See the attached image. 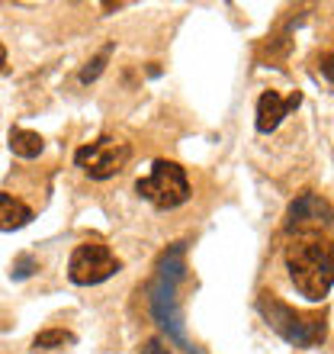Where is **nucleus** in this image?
Masks as SVG:
<instances>
[{"label": "nucleus", "mask_w": 334, "mask_h": 354, "mask_svg": "<svg viewBox=\"0 0 334 354\" xmlns=\"http://www.w3.org/2000/svg\"><path fill=\"white\" fill-rule=\"evenodd\" d=\"M184 258H186V242H174L164 254H161L158 270H155V280H151V287H148V306H151L155 322L167 332V338H174L186 354H196L199 348L186 338L184 316H180V297H177L180 283L186 280V261Z\"/></svg>", "instance_id": "f257e3e1"}, {"label": "nucleus", "mask_w": 334, "mask_h": 354, "mask_svg": "<svg viewBox=\"0 0 334 354\" xmlns=\"http://www.w3.org/2000/svg\"><path fill=\"white\" fill-rule=\"evenodd\" d=\"M286 268L296 290L318 303L331 293V248L318 235H299L286 248Z\"/></svg>", "instance_id": "f03ea898"}, {"label": "nucleus", "mask_w": 334, "mask_h": 354, "mask_svg": "<svg viewBox=\"0 0 334 354\" xmlns=\"http://www.w3.org/2000/svg\"><path fill=\"white\" fill-rule=\"evenodd\" d=\"M257 313L267 319V326L273 328L279 338H286L289 345L315 348L318 342H325V319L296 313L293 306H286L283 299H277L273 293H267V290L257 297Z\"/></svg>", "instance_id": "7ed1b4c3"}, {"label": "nucleus", "mask_w": 334, "mask_h": 354, "mask_svg": "<svg viewBox=\"0 0 334 354\" xmlns=\"http://www.w3.org/2000/svg\"><path fill=\"white\" fill-rule=\"evenodd\" d=\"M135 194L141 200H148L155 209H177L180 203L190 200V177L177 161L158 158L151 165V174L135 184Z\"/></svg>", "instance_id": "20e7f679"}, {"label": "nucleus", "mask_w": 334, "mask_h": 354, "mask_svg": "<svg viewBox=\"0 0 334 354\" xmlns=\"http://www.w3.org/2000/svg\"><path fill=\"white\" fill-rule=\"evenodd\" d=\"M119 270H122V261L103 242H81L71 252V261H68V277L77 287L103 283V280H110Z\"/></svg>", "instance_id": "39448f33"}, {"label": "nucleus", "mask_w": 334, "mask_h": 354, "mask_svg": "<svg viewBox=\"0 0 334 354\" xmlns=\"http://www.w3.org/2000/svg\"><path fill=\"white\" fill-rule=\"evenodd\" d=\"M129 158H132L129 145L119 139H110V136H103V139H97L75 151V165L87 177H93V180H110V177H116L129 165Z\"/></svg>", "instance_id": "423d86ee"}, {"label": "nucleus", "mask_w": 334, "mask_h": 354, "mask_svg": "<svg viewBox=\"0 0 334 354\" xmlns=\"http://www.w3.org/2000/svg\"><path fill=\"white\" fill-rule=\"evenodd\" d=\"M328 219H331V206H328L325 196L318 194H299L293 203H289L286 213V232L299 235H318L322 229H328Z\"/></svg>", "instance_id": "0eeeda50"}, {"label": "nucleus", "mask_w": 334, "mask_h": 354, "mask_svg": "<svg viewBox=\"0 0 334 354\" xmlns=\"http://www.w3.org/2000/svg\"><path fill=\"white\" fill-rule=\"evenodd\" d=\"M299 103H302V93L299 91H293L289 97H279L277 91H264L257 100V120H254L257 132H273L283 122V116H289Z\"/></svg>", "instance_id": "6e6552de"}, {"label": "nucleus", "mask_w": 334, "mask_h": 354, "mask_svg": "<svg viewBox=\"0 0 334 354\" xmlns=\"http://www.w3.org/2000/svg\"><path fill=\"white\" fill-rule=\"evenodd\" d=\"M32 223V209L13 194H0V232H17Z\"/></svg>", "instance_id": "1a4fd4ad"}, {"label": "nucleus", "mask_w": 334, "mask_h": 354, "mask_svg": "<svg viewBox=\"0 0 334 354\" xmlns=\"http://www.w3.org/2000/svg\"><path fill=\"white\" fill-rule=\"evenodd\" d=\"M46 149V139L32 129H10V151L17 158H39Z\"/></svg>", "instance_id": "9d476101"}, {"label": "nucleus", "mask_w": 334, "mask_h": 354, "mask_svg": "<svg viewBox=\"0 0 334 354\" xmlns=\"http://www.w3.org/2000/svg\"><path fill=\"white\" fill-rule=\"evenodd\" d=\"M65 345H75V332H68V328H46L32 338V351H55Z\"/></svg>", "instance_id": "9b49d317"}, {"label": "nucleus", "mask_w": 334, "mask_h": 354, "mask_svg": "<svg viewBox=\"0 0 334 354\" xmlns=\"http://www.w3.org/2000/svg\"><path fill=\"white\" fill-rule=\"evenodd\" d=\"M110 55H112V46L100 48V55L90 58V62H87V65L81 68V84H90V81H97V77L103 75V68H106V62H110Z\"/></svg>", "instance_id": "f8f14e48"}, {"label": "nucleus", "mask_w": 334, "mask_h": 354, "mask_svg": "<svg viewBox=\"0 0 334 354\" xmlns=\"http://www.w3.org/2000/svg\"><path fill=\"white\" fill-rule=\"evenodd\" d=\"M39 270V261L32 258V254H19L17 261H13V270H10V277L13 280H26V277H32Z\"/></svg>", "instance_id": "ddd939ff"}, {"label": "nucleus", "mask_w": 334, "mask_h": 354, "mask_svg": "<svg viewBox=\"0 0 334 354\" xmlns=\"http://www.w3.org/2000/svg\"><path fill=\"white\" fill-rule=\"evenodd\" d=\"M141 354H170V351H167V345L161 342V338H148L145 348H141Z\"/></svg>", "instance_id": "4468645a"}, {"label": "nucleus", "mask_w": 334, "mask_h": 354, "mask_svg": "<svg viewBox=\"0 0 334 354\" xmlns=\"http://www.w3.org/2000/svg\"><path fill=\"white\" fill-rule=\"evenodd\" d=\"M3 65H7V48L0 46V71H3Z\"/></svg>", "instance_id": "2eb2a0df"}]
</instances>
